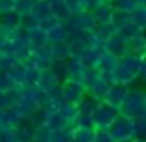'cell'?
<instances>
[{
  "label": "cell",
  "instance_id": "obj_1",
  "mask_svg": "<svg viewBox=\"0 0 146 142\" xmlns=\"http://www.w3.org/2000/svg\"><path fill=\"white\" fill-rule=\"evenodd\" d=\"M118 114L129 118L133 122H139L146 114V98L143 90H128L124 102H122Z\"/></svg>",
  "mask_w": 146,
  "mask_h": 142
},
{
  "label": "cell",
  "instance_id": "obj_2",
  "mask_svg": "<svg viewBox=\"0 0 146 142\" xmlns=\"http://www.w3.org/2000/svg\"><path fill=\"white\" fill-rule=\"evenodd\" d=\"M107 129H109V133L115 139V142H129V140L137 139L141 135L139 127H137V122L129 120V118L122 116V114H118L115 118V122Z\"/></svg>",
  "mask_w": 146,
  "mask_h": 142
},
{
  "label": "cell",
  "instance_id": "obj_3",
  "mask_svg": "<svg viewBox=\"0 0 146 142\" xmlns=\"http://www.w3.org/2000/svg\"><path fill=\"white\" fill-rule=\"evenodd\" d=\"M117 116H118V111L113 109V107H109L104 102L94 103L89 111V122L94 129H107L115 122Z\"/></svg>",
  "mask_w": 146,
  "mask_h": 142
},
{
  "label": "cell",
  "instance_id": "obj_4",
  "mask_svg": "<svg viewBox=\"0 0 146 142\" xmlns=\"http://www.w3.org/2000/svg\"><path fill=\"white\" fill-rule=\"evenodd\" d=\"M57 92L61 94V98L65 100L70 105H80V103L85 100V85L80 81H74V79H65L63 83H59V90Z\"/></svg>",
  "mask_w": 146,
  "mask_h": 142
},
{
  "label": "cell",
  "instance_id": "obj_5",
  "mask_svg": "<svg viewBox=\"0 0 146 142\" xmlns=\"http://www.w3.org/2000/svg\"><path fill=\"white\" fill-rule=\"evenodd\" d=\"M59 74H57L54 68H44V70L39 72V78H37L35 81V87L39 90H43V92H56L57 89H59Z\"/></svg>",
  "mask_w": 146,
  "mask_h": 142
},
{
  "label": "cell",
  "instance_id": "obj_6",
  "mask_svg": "<svg viewBox=\"0 0 146 142\" xmlns=\"http://www.w3.org/2000/svg\"><path fill=\"white\" fill-rule=\"evenodd\" d=\"M126 94H128V89H126L124 85H109V89L104 94L102 102L118 111L120 105H122V102H124V98H126Z\"/></svg>",
  "mask_w": 146,
  "mask_h": 142
},
{
  "label": "cell",
  "instance_id": "obj_7",
  "mask_svg": "<svg viewBox=\"0 0 146 142\" xmlns=\"http://www.w3.org/2000/svg\"><path fill=\"white\" fill-rule=\"evenodd\" d=\"M104 50L111 55H115L117 59H122V57L128 53V48H126V41L122 39L118 33H113L109 39L104 43Z\"/></svg>",
  "mask_w": 146,
  "mask_h": 142
},
{
  "label": "cell",
  "instance_id": "obj_8",
  "mask_svg": "<svg viewBox=\"0 0 146 142\" xmlns=\"http://www.w3.org/2000/svg\"><path fill=\"white\" fill-rule=\"evenodd\" d=\"M4 74L15 87L26 85V65L22 61H15L7 70H4Z\"/></svg>",
  "mask_w": 146,
  "mask_h": 142
},
{
  "label": "cell",
  "instance_id": "obj_9",
  "mask_svg": "<svg viewBox=\"0 0 146 142\" xmlns=\"http://www.w3.org/2000/svg\"><path fill=\"white\" fill-rule=\"evenodd\" d=\"M117 63H118L117 57L111 55V53H107L106 50H104V52L98 55V59H96V63H94V67H93V68H96L100 74H102L104 78H106V76L109 74V72L113 70L115 67H117Z\"/></svg>",
  "mask_w": 146,
  "mask_h": 142
},
{
  "label": "cell",
  "instance_id": "obj_10",
  "mask_svg": "<svg viewBox=\"0 0 146 142\" xmlns=\"http://www.w3.org/2000/svg\"><path fill=\"white\" fill-rule=\"evenodd\" d=\"M67 33H68L67 24H57L56 28H52L50 32H46L48 44H54V43H65V39H67Z\"/></svg>",
  "mask_w": 146,
  "mask_h": 142
},
{
  "label": "cell",
  "instance_id": "obj_11",
  "mask_svg": "<svg viewBox=\"0 0 146 142\" xmlns=\"http://www.w3.org/2000/svg\"><path fill=\"white\" fill-rule=\"evenodd\" d=\"M48 142H72V137L65 129H56V131H50Z\"/></svg>",
  "mask_w": 146,
  "mask_h": 142
},
{
  "label": "cell",
  "instance_id": "obj_12",
  "mask_svg": "<svg viewBox=\"0 0 146 142\" xmlns=\"http://www.w3.org/2000/svg\"><path fill=\"white\" fill-rule=\"evenodd\" d=\"M93 142H115V139L111 137L109 129H94Z\"/></svg>",
  "mask_w": 146,
  "mask_h": 142
},
{
  "label": "cell",
  "instance_id": "obj_13",
  "mask_svg": "<svg viewBox=\"0 0 146 142\" xmlns=\"http://www.w3.org/2000/svg\"><path fill=\"white\" fill-rule=\"evenodd\" d=\"M19 0H0V15L6 13H15Z\"/></svg>",
  "mask_w": 146,
  "mask_h": 142
},
{
  "label": "cell",
  "instance_id": "obj_14",
  "mask_svg": "<svg viewBox=\"0 0 146 142\" xmlns=\"http://www.w3.org/2000/svg\"><path fill=\"white\" fill-rule=\"evenodd\" d=\"M129 142H143V140H141L139 137H137V139H133V140H129Z\"/></svg>",
  "mask_w": 146,
  "mask_h": 142
}]
</instances>
